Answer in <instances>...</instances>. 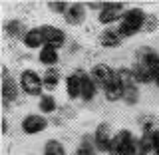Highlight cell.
<instances>
[{
	"label": "cell",
	"mask_w": 159,
	"mask_h": 155,
	"mask_svg": "<svg viewBox=\"0 0 159 155\" xmlns=\"http://www.w3.org/2000/svg\"><path fill=\"white\" fill-rule=\"evenodd\" d=\"M159 64V54L153 48L143 46L135 52V62L131 66V74L137 84H151L153 82V72Z\"/></svg>",
	"instance_id": "cell-1"
},
{
	"label": "cell",
	"mask_w": 159,
	"mask_h": 155,
	"mask_svg": "<svg viewBox=\"0 0 159 155\" xmlns=\"http://www.w3.org/2000/svg\"><path fill=\"white\" fill-rule=\"evenodd\" d=\"M147 14L141 8H127V12L123 14V18L119 20V34L123 38H131L137 32H141L145 26Z\"/></svg>",
	"instance_id": "cell-2"
},
{
	"label": "cell",
	"mask_w": 159,
	"mask_h": 155,
	"mask_svg": "<svg viewBox=\"0 0 159 155\" xmlns=\"http://www.w3.org/2000/svg\"><path fill=\"white\" fill-rule=\"evenodd\" d=\"M109 155H139V139H135L129 129H121L113 137Z\"/></svg>",
	"instance_id": "cell-3"
},
{
	"label": "cell",
	"mask_w": 159,
	"mask_h": 155,
	"mask_svg": "<svg viewBox=\"0 0 159 155\" xmlns=\"http://www.w3.org/2000/svg\"><path fill=\"white\" fill-rule=\"evenodd\" d=\"M18 86L22 88L24 93L28 96H40L42 98V89H44V80L40 74H36L34 70H22L18 78Z\"/></svg>",
	"instance_id": "cell-4"
},
{
	"label": "cell",
	"mask_w": 159,
	"mask_h": 155,
	"mask_svg": "<svg viewBox=\"0 0 159 155\" xmlns=\"http://www.w3.org/2000/svg\"><path fill=\"white\" fill-rule=\"evenodd\" d=\"M117 74H119V80L123 84V99L129 106H135L137 99H139V88H137V82L131 74V68H119Z\"/></svg>",
	"instance_id": "cell-5"
},
{
	"label": "cell",
	"mask_w": 159,
	"mask_h": 155,
	"mask_svg": "<svg viewBox=\"0 0 159 155\" xmlns=\"http://www.w3.org/2000/svg\"><path fill=\"white\" fill-rule=\"evenodd\" d=\"M125 6H127L125 2H106V6L102 8V12H99V16H98L99 24H103V26L109 28V24H111V22L121 20L123 14L127 12Z\"/></svg>",
	"instance_id": "cell-6"
},
{
	"label": "cell",
	"mask_w": 159,
	"mask_h": 155,
	"mask_svg": "<svg viewBox=\"0 0 159 155\" xmlns=\"http://www.w3.org/2000/svg\"><path fill=\"white\" fill-rule=\"evenodd\" d=\"M113 137H116V133L111 131V125L109 123H99L96 127V131H93V145H96L98 151H106L109 153V147H111L113 143Z\"/></svg>",
	"instance_id": "cell-7"
},
{
	"label": "cell",
	"mask_w": 159,
	"mask_h": 155,
	"mask_svg": "<svg viewBox=\"0 0 159 155\" xmlns=\"http://www.w3.org/2000/svg\"><path fill=\"white\" fill-rule=\"evenodd\" d=\"M22 131L26 133V135H38V133H42L44 129L48 127V119L42 116V113H30L22 119Z\"/></svg>",
	"instance_id": "cell-8"
},
{
	"label": "cell",
	"mask_w": 159,
	"mask_h": 155,
	"mask_svg": "<svg viewBox=\"0 0 159 155\" xmlns=\"http://www.w3.org/2000/svg\"><path fill=\"white\" fill-rule=\"evenodd\" d=\"M2 99H4V107H8L12 102H16V99H18L16 80L10 76L8 68H2Z\"/></svg>",
	"instance_id": "cell-9"
},
{
	"label": "cell",
	"mask_w": 159,
	"mask_h": 155,
	"mask_svg": "<svg viewBox=\"0 0 159 155\" xmlns=\"http://www.w3.org/2000/svg\"><path fill=\"white\" fill-rule=\"evenodd\" d=\"M117 70H113L111 66H107V64H96L92 70H89V76L93 78V82L98 84V88H106L109 82L113 80V76H116Z\"/></svg>",
	"instance_id": "cell-10"
},
{
	"label": "cell",
	"mask_w": 159,
	"mask_h": 155,
	"mask_svg": "<svg viewBox=\"0 0 159 155\" xmlns=\"http://www.w3.org/2000/svg\"><path fill=\"white\" fill-rule=\"evenodd\" d=\"M78 72H80V80H82V99L84 102H92L98 93V84L93 82L89 72H86L82 68H78Z\"/></svg>",
	"instance_id": "cell-11"
},
{
	"label": "cell",
	"mask_w": 159,
	"mask_h": 155,
	"mask_svg": "<svg viewBox=\"0 0 159 155\" xmlns=\"http://www.w3.org/2000/svg\"><path fill=\"white\" fill-rule=\"evenodd\" d=\"M44 30V38H46V46H52V48H60L64 46V42H66V32L64 30H60L56 26H42Z\"/></svg>",
	"instance_id": "cell-12"
},
{
	"label": "cell",
	"mask_w": 159,
	"mask_h": 155,
	"mask_svg": "<svg viewBox=\"0 0 159 155\" xmlns=\"http://www.w3.org/2000/svg\"><path fill=\"white\" fill-rule=\"evenodd\" d=\"M24 46L30 48V50H34V48H40L42 50L44 46H46V38H44V30L42 26H38V28H30L28 32H26V36H24Z\"/></svg>",
	"instance_id": "cell-13"
},
{
	"label": "cell",
	"mask_w": 159,
	"mask_h": 155,
	"mask_svg": "<svg viewBox=\"0 0 159 155\" xmlns=\"http://www.w3.org/2000/svg\"><path fill=\"white\" fill-rule=\"evenodd\" d=\"M103 96H106L107 102H119V99H123V84H121V80H119L117 72H116V76H113L111 82L103 88Z\"/></svg>",
	"instance_id": "cell-14"
},
{
	"label": "cell",
	"mask_w": 159,
	"mask_h": 155,
	"mask_svg": "<svg viewBox=\"0 0 159 155\" xmlns=\"http://www.w3.org/2000/svg\"><path fill=\"white\" fill-rule=\"evenodd\" d=\"M86 4H80V2H74L70 4L68 12L64 14L66 16V22L72 24V26H80V24H84V20H86Z\"/></svg>",
	"instance_id": "cell-15"
},
{
	"label": "cell",
	"mask_w": 159,
	"mask_h": 155,
	"mask_svg": "<svg viewBox=\"0 0 159 155\" xmlns=\"http://www.w3.org/2000/svg\"><path fill=\"white\" fill-rule=\"evenodd\" d=\"M121 42H123V36L119 34V28L109 26L99 34V44H102L103 48H117Z\"/></svg>",
	"instance_id": "cell-16"
},
{
	"label": "cell",
	"mask_w": 159,
	"mask_h": 155,
	"mask_svg": "<svg viewBox=\"0 0 159 155\" xmlns=\"http://www.w3.org/2000/svg\"><path fill=\"white\" fill-rule=\"evenodd\" d=\"M64 84H66V92H68L70 99L82 98V80H80V72H78V70L74 74H70Z\"/></svg>",
	"instance_id": "cell-17"
},
{
	"label": "cell",
	"mask_w": 159,
	"mask_h": 155,
	"mask_svg": "<svg viewBox=\"0 0 159 155\" xmlns=\"http://www.w3.org/2000/svg\"><path fill=\"white\" fill-rule=\"evenodd\" d=\"M38 60H40V64H44L46 68H54L58 64V50L56 48H52V46H44L42 50H40V54H38Z\"/></svg>",
	"instance_id": "cell-18"
},
{
	"label": "cell",
	"mask_w": 159,
	"mask_h": 155,
	"mask_svg": "<svg viewBox=\"0 0 159 155\" xmlns=\"http://www.w3.org/2000/svg\"><path fill=\"white\" fill-rule=\"evenodd\" d=\"M139 155H157L155 147H153L151 131H143V135L139 137Z\"/></svg>",
	"instance_id": "cell-19"
},
{
	"label": "cell",
	"mask_w": 159,
	"mask_h": 155,
	"mask_svg": "<svg viewBox=\"0 0 159 155\" xmlns=\"http://www.w3.org/2000/svg\"><path fill=\"white\" fill-rule=\"evenodd\" d=\"M44 155H68L66 153V147H64L62 141L58 139H48L44 143Z\"/></svg>",
	"instance_id": "cell-20"
},
{
	"label": "cell",
	"mask_w": 159,
	"mask_h": 155,
	"mask_svg": "<svg viewBox=\"0 0 159 155\" xmlns=\"http://www.w3.org/2000/svg\"><path fill=\"white\" fill-rule=\"evenodd\" d=\"M42 80H44V88L46 89H54L60 84V72L56 68H48L46 72H44Z\"/></svg>",
	"instance_id": "cell-21"
},
{
	"label": "cell",
	"mask_w": 159,
	"mask_h": 155,
	"mask_svg": "<svg viewBox=\"0 0 159 155\" xmlns=\"http://www.w3.org/2000/svg\"><path fill=\"white\" fill-rule=\"evenodd\" d=\"M6 32L10 34V36H14V38H22L24 40L28 30L24 28V24L20 22V20H10V22L6 24Z\"/></svg>",
	"instance_id": "cell-22"
},
{
	"label": "cell",
	"mask_w": 159,
	"mask_h": 155,
	"mask_svg": "<svg viewBox=\"0 0 159 155\" xmlns=\"http://www.w3.org/2000/svg\"><path fill=\"white\" fill-rule=\"evenodd\" d=\"M38 106H40V112H42V113H54V112H56V107H58V103H56V98H54V96L46 93V96L40 98Z\"/></svg>",
	"instance_id": "cell-23"
},
{
	"label": "cell",
	"mask_w": 159,
	"mask_h": 155,
	"mask_svg": "<svg viewBox=\"0 0 159 155\" xmlns=\"http://www.w3.org/2000/svg\"><path fill=\"white\" fill-rule=\"evenodd\" d=\"M76 155H98V149H96V145H93V139H89V137L84 139V141L78 145Z\"/></svg>",
	"instance_id": "cell-24"
},
{
	"label": "cell",
	"mask_w": 159,
	"mask_h": 155,
	"mask_svg": "<svg viewBox=\"0 0 159 155\" xmlns=\"http://www.w3.org/2000/svg\"><path fill=\"white\" fill-rule=\"evenodd\" d=\"M48 8L52 10V12H58V14H66L70 4L68 2H48Z\"/></svg>",
	"instance_id": "cell-25"
},
{
	"label": "cell",
	"mask_w": 159,
	"mask_h": 155,
	"mask_svg": "<svg viewBox=\"0 0 159 155\" xmlns=\"http://www.w3.org/2000/svg\"><path fill=\"white\" fill-rule=\"evenodd\" d=\"M155 28H157V16H155V14H147L143 30H145V32H151V30H155Z\"/></svg>",
	"instance_id": "cell-26"
},
{
	"label": "cell",
	"mask_w": 159,
	"mask_h": 155,
	"mask_svg": "<svg viewBox=\"0 0 159 155\" xmlns=\"http://www.w3.org/2000/svg\"><path fill=\"white\" fill-rule=\"evenodd\" d=\"M151 137H153V147H155V151L159 155V129H153V131H151Z\"/></svg>",
	"instance_id": "cell-27"
},
{
	"label": "cell",
	"mask_w": 159,
	"mask_h": 155,
	"mask_svg": "<svg viewBox=\"0 0 159 155\" xmlns=\"http://www.w3.org/2000/svg\"><path fill=\"white\" fill-rule=\"evenodd\" d=\"M86 6H88V8H92V10H96V8H98L99 12H102V8L106 6V2H88Z\"/></svg>",
	"instance_id": "cell-28"
},
{
	"label": "cell",
	"mask_w": 159,
	"mask_h": 155,
	"mask_svg": "<svg viewBox=\"0 0 159 155\" xmlns=\"http://www.w3.org/2000/svg\"><path fill=\"white\" fill-rule=\"evenodd\" d=\"M153 84H157V86H159V64H157L155 72H153Z\"/></svg>",
	"instance_id": "cell-29"
},
{
	"label": "cell",
	"mask_w": 159,
	"mask_h": 155,
	"mask_svg": "<svg viewBox=\"0 0 159 155\" xmlns=\"http://www.w3.org/2000/svg\"><path fill=\"white\" fill-rule=\"evenodd\" d=\"M2 129H4V133L8 131V123H6V119H4V121H2Z\"/></svg>",
	"instance_id": "cell-30"
}]
</instances>
